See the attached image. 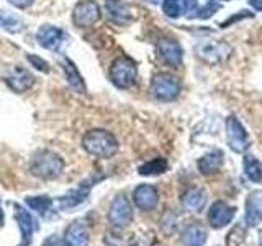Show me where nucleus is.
I'll list each match as a JSON object with an SVG mask.
<instances>
[{
	"label": "nucleus",
	"instance_id": "nucleus-28",
	"mask_svg": "<svg viewBox=\"0 0 262 246\" xmlns=\"http://www.w3.org/2000/svg\"><path fill=\"white\" fill-rule=\"evenodd\" d=\"M184 5H185V12L187 13H195L196 7H199V2L196 0H182Z\"/></svg>",
	"mask_w": 262,
	"mask_h": 246
},
{
	"label": "nucleus",
	"instance_id": "nucleus-8",
	"mask_svg": "<svg viewBox=\"0 0 262 246\" xmlns=\"http://www.w3.org/2000/svg\"><path fill=\"white\" fill-rule=\"evenodd\" d=\"M236 215V209L231 207V205H228L226 202L223 200H216L211 203V207L208 210V215H207V220L211 228L215 230H221L228 227L231 223V220L234 218Z\"/></svg>",
	"mask_w": 262,
	"mask_h": 246
},
{
	"label": "nucleus",
	"instance_id": "nucleus-22",
	"mask_svg": "<svg viewBox=\"0 0 262 246\" xmlns=\"http://www.w3.org/2000/svg\"><path fill=\"white\" fill-rule=\"evenodd\" d=\"M0 28H4L10 33H20L23 31V22L16 18L12 13L0 10Z\"/></svg>",
	"mask_w": 262,
	"mask_h": 246
},
{
	"label": "nucleus",
	"instance_id": "nucleus-2",
	"mask_svg": "<svg viewBox=\"0 0 262 246\" xmlns=\"http://www.w3.org/2000/svg\"><path fill=\"white\" fill-rule=\"evenodd\" d=\"M138 68L136 63L128 56L117 57L110 66V80L118 89H129L136 82Z\"/></svg>",
	"mask_w": 262,
	"mask_h": 246
},
{
	"label": "nucleus",
	"instance_id": "nucleus-12",
	"mask_svg": "<svg viewBox=\"0 0 262 246\" xmlns=\"http://www.w3.org/2000/svg\"><path fill=\"white\" fill-rule=\"evenodd\" d=\"M244 220L248 227H257L262 221V191H254L246 199Z\"/></svg>",
	"mask_w": 262,
	"mask_h": 246
},
{
	"label": "nucleus",
	"instance_id": "nucleus-24",
	"mask_svg": "<svg viewBox=\"0 0 262 246\" xmlns=\"http://www.w3.org/2000/svg\"><path fill=\"white\" fill-rule=\"evenodd\" d=\"M162 12L169 18H177V16L182 15V0H164Z\"/></svg>",
	"mask_w": 262,
	"mask_h": 246
},
{
	"label": "nucleus",
	"instance_id": "nucleus-29",
	"mask_svg": "<svg viewBox=\"0 0 262 246\" xmlns=\"http://www.w3.org/2000/svg\"><path fill=\"white\" fill-rule=\"evenodd\" d=\"M8 2L16 8H28L35 0H8Z\"/></svg>",
	"mask_w": 262,
	"mask_h": 246
},
{
	"label": "nucleus",
	"instance_id": "nucleus-30",
	"mask_svg": "<svg viewBox=\"0 0 262 246\" xmlns=\"http://www.w3.org/2000/svg\"><path fill=\"white\" fill-rule=\"evenodd\" d=\"M251 7L256 8L257 12H262V0H249Z\"/></svg>",
	"mask_w": 262,
	"mask_h": 246
},
{
	"label": "nucleus",
	"instance_id": "nucleus-6",
	"mask_svg": "<svg viewBox=\"0 0 262 246\" xmlns=\"http://www.w3.org/2000/svg\"><path fill=\"white\" fill-rule=\"evenodd\" d=\"M226 139L229 148L234 153H244L249 148L251 141L248 136V131L241 125V121L236 117H229L226 120Z\"/></svg>",
	"mask_w": 262,
	"mask_h": 246
},
{
	"label": "nucleus",
	"instance_id": "nucleus-19",
	"mask_svg": "<svg viewBox=\"0 0 262 246\" xmlns=\"http://www.w3.org/2000/svg\"><path fill=\"white\" fill-rule=\"evenodd\" d=\"M62 69L66 72V79H68V84L76 90V92H85V84L84 79H82L80 72L77 69V66L74 64L69 57H64L62 59Z\"/></svg>",
	"mask_w": 262,
	"mask_h": 246
},
{
	"label": "nucleus",
	"instance_id": "nucleus-11",
	"mask_svg": "<svg viewBox=\"0 0 262 246\" xmlns=\"http://www.w3.org/2000/svg\"><path fill=\"white\" fill-rule=\"evenodd\" d=\"M158 53L161 56V59L172 66V68H179L180 63H182V48L174 39H169V38H162L159 39L158 43Z\"/></svg>",
	"mask_w": 262,
	"mask_h": 246
},
{
	"label": "nucleus",
	"instance_id": "nucleus-9",
	"mask_svg": "<svg viewBox=\"0 0 262 246\" xmlns=\"http://www.w3.org/2000/svg\"><path fill=\"white\" fill-rule=\"evenodd\" d=\"M36 39L39 46H43L45 49L57 51L62 46L64 41L68 39V36H66V33L61 28L51 27V25H43L36 33Z\"/></svg>",
	"mask_w": 262,
	"mask_h": 246
},
{
	"label": "nucleus",
	"instance_id": "nucleus-1",
	"mask_svg": "<svg viewBox=\"0 0 262 246\" xmlns=\"http://www.w3.org/2000/svg\"><path fill=\"white\" fill-rule=\"evenodd\" d=\"M85 151L98 158H112L118 151V141L112 133L105 130H90L82 139Z\"/></svg>",
	"mask_w": 262,
	"mask_h": 246
},
{
	"label": "nucleus",
	"instance_id": "nucleus-21",
	"mask_svg": "<svg viewBox=\"0 0 262 246\" xmlns=\"http://www.w3.org/2000/svg\"><path fill=\"white\" fill-rule=\"evenodd\" d=\"M166 169H167V161L162 158H156L152 161H147L143 166H139L138 172L143 176H156V174H162Z\"/></svg>",
	"mask_w": 262,
	"mask_h": 246
},
{
	"label": "nucleus",
	"instance_id": "nucleus-3",
	"mask_svg": "<svg viewBox=\"0 0 262 246\" xmlns=\"http://www.w3.org/2000/svg\"><path fill=\"white\" fill-rule=\"evenodd\" d=\"M64 168V162L57 154L51 151H41L33 158L30 169L35 176L51 179L61 174V171Z\"/></svg>",
	"mask_w": 262,
	"mask_h": 246
},
{
	"label": "nucleus",
	"instance_id": "nucleus-16",
	"mask_svg": "<svg viewBox=\"0 0 262 246\" xmlns=\"http://www.w3.org/2000/svg\"><path fill=\"white\" fill-rule=\"evenodd\" d=\"M207 236L208 233L205 227L200 225L199 221H193L184 228L182 235H180V243L182 246H203L207 243Z\"/></svg>",
	"mask_w": 262,
	"mask_h": 246
},
{
	"label": "nucleus",
	"instance_id": "nucleus-10",
	"mask_svg": "<svg viewBox=\"0 0 262 246\" xmlns=\"http://www.w3.org/2000/svg\"><path fill=\"white\" fill-rule=\"evenodd\" d=\"M229 53V46L225 43H218V41H200L196 46V54H199L203 61L215 64L221 61Z\"/></svg>",
	"mask_w": 262,
	"mask_h": 246
},
{
	"label": "nucleus",
	"instance_id": "nucleus-5",
	"mask_svg": "<svg viewBox=\"0 0 262 246\" xmlns=\"http://www.w3.org/2000/svg\"><path fill=\"white\" fill-rule=\"evenodd\" d=\"M4 80L13 92H27L35 84V76L23 66H8L4 69Z\"/></svg>",
	"mask_w": 262,
	"mask_h": 246
},
{
	"label": "nucleus",
	"instance_id": "nucleus-20",
	"mask_svg": "<svg viewBox=\"0 0 262 246\" xmlns=\"http://www.w3.org/2000/svg\"><path fill=\"white\" fill-rule=\"evenodd\" d=\"M243 168H244V174L251 182H262V164L254 158L251 154H246L243 158Z\"/></svg>",
	"mask_w": 262,
	"mask_h": 246
},
{
	"label": "nucleus",
	"instance_id": "nucleus-26",
	"mask_svg": "<svg viewBox=\"0 0 262 246\" xmlns=\"http://www.w3.org/2000/svg\"><path fill=\"white\" fill-rule=\"evenodd\" d=\"M27 59L30 61V64L33 66L35 69L41 71V72H49V64L43 59V57H39L36 54H28Z\"/></svg>",
	"mask_w": 262,
	"mask_h": 246
},
{
	"label": "nucleus",
	"instance_id": "nucleus-7",
	"mask_svg": "<svg viewBox=\"0 0 262 246\" xmlns=\"http://www.w3.org/2000/svg\"><path fill=\"white\" fill-rule=\"evenodd\" d=\"M100 20V7L92 0L79 2L72 10V22L79 28H89Z\"/></svg>",
	"mask_w": 262,
	"mask_h": 246
},
{
	"label": "nucleus",
	"instance_id": "nucleus-17",
	"mask_svg": "<svg viewBox=\"0 0 262 246\" xmlns=\"http://www.w3.org/2000/svg\"><path fill=\"white\" fill-rule=\"evenodd\" d=\"M223 162H225L223 151L213 150V151L207 153L205 156H202V158L199 159V162H196V168H199V171L202 172L203 176H211V174H215V172H218L221 169Z\"/></svg>",
	"mask_w": 262,
	"mask_h": 246
},
{
	"label": "nucleus",
	"instance_id": "nucleus-18",
	"mask_svg": "<svg viewBox=\"0 0 262 246\" xmlns=\"http://www.w3.org/2000/svg\"><path fill=\"white\" fill-rule=\"evenodd\" d=\"M182 207L190 212H200L207 203V192L200 187H190L180 197Z\"/></svg>",
	"mask_w": 262,
	"mask_h": 246
},
{
	"label": "nucleus",
	"instance_id": "nucleus-31",
	"mask_svg": "<svg viewBox=\"0 0 262 246\" xmlns=\"http://www.w3.org/2000/svg\"><path fill=\"white\" fill-rule=\"evenodd\" d=\"M259 246H262V230L259 232Z\"/></svg>",
	"mask_w": 262,
	"mask_h": 246
},
{
	"label": "nucleus",
	"instance_id": "nucleus-27",
	"mask_svg": "<svg viewBox=\"0 0 262 246\" xmlns=\"http://www.w3.org/2000/svg\"><path fill=\"white\" fill-rule=\"evenodd\" d=\"M246 16H252V15L248 10H243V12H239V13L234 15V16H229L228 20H225L223 23H221V28H226V27H229V25H233L234 22L241 20V18H246Z\"/></svg>",
	"mask_w": 262,
	"mask_h": 246
},
{
	"label": "nucleus",
	"instance_id": "nucleus-33",
	"mask_svg": "<svg viewBox=\"0 0 262 246\" xmlns=\"http://www.w3.org/2000/svg\"><path fill=\"white\" fill-rule=\"evenodd\" d=\"M154 2H156V0H154Z\"/></svg>",
	"mask_w": 262,
	"mask_h": 246
},
{
	"label": "nucleus",
	"instance_id": "nucleus-25",
	"mask_svg": "<svg viewBox=\"0 0 262 246\" xmlns=\"http://www.w3.org/2000/svg\"><path fill=\"white\" fill-rule=\"evenodd\" d=\"M218 10H220V4H216L215 0H208V4L203 8H200L196 16H199L200 20H207V18H211V16L215 15Z\"/></svg>",
	"mask_w": 262,
	"mask_h": 246
},
{
	"label": "nucleus",
	"instance_id": "nucleus-4",
	"mask_svg": "<svg viewBox=\"0 0 262 246\" xmlns=\"http://www.w3.org/2000/svg\"><path fill=\"white\" fill-rule=\"evenodd\" d=\"M180 90V80L179 77L172 76L167 72L156 74L151 80V92L156 98H159L162 102H170L179 95Z\"/></svg>",
	"mask_w": 262,
	"mask_h": 246
},
{
	"label": "nucleus",
	"instance_id": "nucleus-15",
	"mask_svg": "<svg viewBox=\"0 0 262 246\" xmlns=\"http://www.w3.org/2000/svg\"><path fill=\"white\" fill-rule=\"evenodd\" d=\"M133 199H135V203L141 210H152L159 202L158 189H156L154 186L143 184V186H139V187L135 189Z\"/></svg>",
	"mask_w": 262,
	"mask_h": 246
},
{
	"label": "nucleus",
	"instance_id": "nucleus-13",
	"mask_svg": "<svg viewBox=\"0 0 262 246\" xmlns=\"http://www.w3.org/2000/svg\"><path fill=\"white\" fill-rule=\"evenodd\" d=\"M131 217H133V212H131V205L128 199L123 195H118L112 203L110 215H108L110 221L117 227H125L131 221Z\"/></svg>",
	"mask_w": 262,
	"mask_h": 246
},
{
	"label": "nucleus",
	"instance_id": "nucleus-32",
	"mask_svg": "<svg viewBox=\"0 0 262 246\" xmlns=\"http://www.w3.org/2000/svg\"><path fill=\"white\" fill-rule=\"evenodd\" d=\"M152 246H161V244H152Z\"/></svg>",
	"mask_w": 262,
	"mask_h": 246
},
{
	"label": "nucleus",
	"instance_id": "nucleus-14",
	"mask_svg": "<svg viewBox=\"0 0 262 246\" xmlns=\"http://www.w3.org/2000/svg\"><path fill=\"white\" fill-rule=\"evenodd\" d=\"M105 12L108 20L115 25H128L133 20V15H131L129 7L121 2V0H106L105 2Z\"/></svg>",
	"mask_w": 262,
	"mask_h": 246
},
{
	"label": "nucleus",
	"instance_id": "nucleus-23",
	"mask_svg": "<svg viewBox=\"0 0 262 246\" xmlns=\"http://www.w3.org/2000/svg\"><path fill=\"white\" fill-rule=\"evenodd\" d=\"M246 235H248L246 227L243 223H236L226 236V246H243L246 241Z\"/></svg>",
	"mask_w": 262,
	"mask_h": 246
}]
</instances>
